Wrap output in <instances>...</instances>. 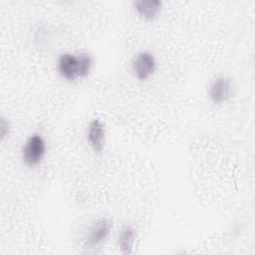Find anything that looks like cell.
<instances>
[{
    "label": "cell",
    "mask_w": 255,
    "mask_h": 255,
    "mask_svg": "<svg viewBox=\"0 0 255 255\" xmlns=\"http://www.w3.org/2000/svg\"><path fill=\"white\" fill-rule=\"evenodd\" d=\"M46 154V142L41 134L34 133L26 141L22 157L28 166H35L39 164Z\"/></svg>",
    "instance_id": "cell-1"
},
{
    "label": "cell",
    "mask_w": 255,
    "mask_h": 255,
    "mask_svg": "<svg viewBox=\"0 0 255 255\" xmlns=\"http://www.w3.org/2000/svg\"><path fill=\"white\" fill-rule=\"evenodd\" d=\"M234 94V86L230 78L221 76L214 80L209 88V98L213 104H223L231 99Z\"/></svg>",
    "instance_id": "cell-2"
},
{
    "label": "cell",
    "mask_w": 255,
    "mask_h": 255,
    "mask_svg": "<svg viewBox=\"0 0 255 255\" xmlns=\"http://www.w3.org/2000/svg\"><path fill=\"white\" fill-rule=\"evenodd\" d=\"M131 68L135 77L140 81H144L155 72L156 61L152 54L148 52H140L133 58Z\"/></svg>",
    "instance_id": "cell-3"
},
{
    "label": "cell",
    "mask_w": 255,
    "mask_h": 255,
    "mask_svg": "<svg viewBox=\"0 0 255 255\" xmlns=\"http://www.w3.org/2000/svg\"><path fill=\"white\" fill-rule=\"evenodd\" d=\"M112 227L113 222L109 218L103 217L96 220L90 228L86 240V246L89 248H95L104 243L106 239L109 237Z\"/></svg>",
    "instance_id": "cell-4"
},
{
    "label": "cell",
    "mask_w": 255,
    "mask_h": 255,
    "mask_svg": "<svg viewBox=\"0 0 255 255\" xmlns=\"http://www.w3.org/2000/svg\"><path fill=\"white\" fill-rule=\"evenodd\" d=\"M87 138L90 145L96 152H101L103 150L106 138V128L101 120L95 119L90 123Z\"/></svg>",
    "instance_id": "cell-5"
},
{
    "label": "cell",
    "mask_w": 255,
    "mask_h": 255,
    "mask_svg": "<svg viewBox=\"0 0 255 255\" xmlns=\"http://www.w3.org/2000/svg\"><path fill=\"white\" fill-rule=\"evenodd\" d=\"M58 70L64 79L68 81H74L79 77L78 56L69 53L60 55L58 60Z\"/></svg>",
    "instance_id": "cell-6"
},
{
    "label": "cell",
    "mask_w": 255,
    "mask_h": 255,
    "mask_svg": "<svg viewBox=\"0 0 255 255\" xmlns=\"http://www.w3.org/2000/svg\"><path fill=\"white\" fill-rule=\"evenodd\" d=\"M133 6L140 17L147 21H152L158 16L162 2L159 0H137L133 2Z\"/></svg>",
    "instance_id": "cell-7"
},
{
    "label": "cell",
    "mask_w": 255,
    "mask_h": 255,
    "mask_svg": "<svg viewBox=\"0 0 255 255\" xmlns=\"http://www.w3.org/2000/svg\"><path fill=\"white\" fill-rule=\"evenodd\" d=\"M135 238L136 231L132 226L126 225L122 228L119 235V247L124 254L129 255L132 253Z\"/></svg>",
    "instance_id": "cell-8"
},
{
    "label": "cell",
    "mask_w": 255,
    "mask_h": 255,
    "mask_svg": "<svg viewBox=\"0 0 255 255\" xmlns=\"http://www.w3.org/2000/svg\"><path fill=\"white\" fill-rule=\"evenodd\" d=\"M79 60V77L85 78L87 77L93 66V58L88 53H81L78 55Z\"/></svg>",
    "instance_id": "cell-9"
},
{
    "label": "cell",
    "mask_w": 255,
    "mask_h": 255,
    "mask_svg": "<svg viewBox=\"0 0 255 255\" xmlns=\"http://www.w3.org/2000/svg\"><path fill=\"white\" fill-rule=\"evenodd\" d=\"M9 130H10V126L9 123L5 121V119L1 120V124H0V133H1V137L2 139L9 134Z\"/></svg>",
    "instance_id": "cell-10"
}]
</instances>
